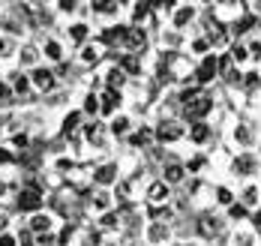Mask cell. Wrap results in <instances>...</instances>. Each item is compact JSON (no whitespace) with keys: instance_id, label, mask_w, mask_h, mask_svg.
<instances>
[{"instance_id":"6da1fadb","label":"cell","mask_w":261,"mask_h":246,"mask_svg":"<svg viewBox=\"0 0 261 246\" xmlns=\"http://www.w3.org/2000/svg\"><path fill=\"white\" fill-rule=\"evenodd\" d=\"M15 207L21 210V213H42L45 210V195L36 189H27V186H21V189L15 192Z\"/></svg>"},{"instance_id":"7a4b0ae2","label":"cell","mask_w":261,"mask_h":246,"mask_svg":"<svg viewBox=\"0 0 261 246\" xmlns=\"http://www.w3.org/2000/svg\"><path fill=\"white\" fill-rule=\"evenodd\" d=\"M93 183H96V189H111V186H117L120 183V168L117 162H102L93 168Z\"/></svg>"},{"instance_id":"3957f363","label":"cell","mask_w":261,"mask_h":246,"mask_svg":"<svg viewBox=\"0 0 261 246\" xmlns=\"http://www.w3.org/2000/svg\"><path fill=\"white\" fill-rule=\"evenodd\" d=\"M30 84H33V90H39V93H51L57 90V72H54L51 66H36L33 72H30Z\"/></svg>"},{"instance_id":"277c9868","label":"cell","mask_w":261,"mask_h":246,"mask_svg":"<svg viewBox=\"0 0 261 246\" xmlns=\"http://www.w3.org/2000/svg\"><path fill=\"white\" fill-rule=\"evenodd\" d=\"M15 60H18V69L21 72H33L36 66H42V51H39V45H33V42H24V45H18V54H15Z\"/></svg>"},{"instance_id":"5b68a950","label":"cell","mask_w":261,"mask_h":246,"mask_svg":"<svg viewBox=\"0 0 261 246\" xmlns=\"http://www.w3.org/2000/svg\"><path fill=\"white\" fill-rule=\"evenodd\" d=\"M87 207H90L96 216L111 213V210H114V192H111V189H96V192H90V198H87Z\"/></svg>"},{"instance_id":"8992f818","label":"cell","mask_w":261,"mask_h":246,"mask_svg":"<svg viewBox=\"0 0 261 246\" xmlns=\"http://www.w3.org/2000/svg\"><path fill=\"white\" fill-rule=\"evenodd\" d=\"M120 102H123V93H117V90H102V93H99V114L111 120L114 114H120Z\"/></svg>"},{"instance_id":"52a82bcc","label":"cell","mask_w":261,"mask_h":246,"mask_svg":"<svg viewBox=\"0 0 261 246\" xmlns=\"http://www.w3.org/2000/svg\"><path fill=\"white\" fill-rule=\"evenodd\" d=\"M153 132H156V141H162V144H174V141H180L186 135V129L180 123H174V120H162Z\"/></svg>"},{"instance_id":"ba28073f","label":"cell","mask_w":261,"mask_h":246,"mask_svg":"<svg viewBox=\"0 0 261 246\" xmlns=\"http://www.w3.org/2000/svg\"><path fill=\"white\" fill-rule=\"evenodd\" d=\"M27 228H30L36 237H42V234H51V231H54V213H51V210L33 213V216L27 219Z\"/></svg>"},{"instance_id":"9c48e42d","label":"cell","mask_w":261,"mask_h":246,"mask_svg":"<svg viewBox=\"0 0 261 246\" xmlns=\"http://www.w3.org/2000/svg\"><path fill=\"white\" fill-rule=\"evenodd\" d=\"M126 78H129V75H126L117 63H111V66L105 69V75H102V84H105V90H117V93H123Z\"/></svg>"},{"instance_id":"30bf717a","label":"cell","mask_w":261,"mask_h":246,"mask_svg":"<svg viewBox=\"0 0 261 246\" xmlns=\"http://www.w3.org/2000/svg\"><path fill=\"white\" fill-rule=\"evenodd\" d=\"M144 198H147L153 207H162V204H168V198H171V186H165L162 180H153V183H147Z\"/></svg>"},{"instance_id":"8fae6325","label":"cell","mask_w":261,"mask_h":246,"mask_svg":"<svg viewBox=\"0 0 261 246\" xmlns=\"http://www.w3.org/2000/svg\"><path fill=\"white\" fill-rule=\"evenodd\" d=\"M39 51H42V57H45L48 63H63V60H66V48H63V42L54 39V36H48V39L39 45Z\"/></svg>"},{"instance_id":"7c38bea8","label":"cell","mask_w":261,"mask_h":246,"mask_svg":"<svg viewBox=\"0 0 261 246\" xmlns=\"http://www.w3.org/2000/svg\"><path fill=\"white\" fill-rule=\"evenodd\" d=\"M6 81H9V87H12L15 96H27V93L33 90V84H30V72H21V69H12V72L6 75Z\"/></svg>"},{"instance_id":"4fadbf2b","label":"cell","mask_w":261,"mask_h":246,"mask_svg":"<svg viewBox=\"0 0 261 246\" xmlns=\"http://www.w3.org/2000/svg\"><path fill=\"white\" fill-rule=\"evenodd\" d=\"M105 54V45L102 42H87V45H81L79 48V63L81 66H93V63H99Z\"/></svg>"},{"instance_id":"5bb4252c","label":"cell","mask_w":261,"mask_h":246,"mask_svg":"<svg viewBox=\"0 0 261 246\" xmlns=\"http://www.w3.org/2000/svg\"><path fill=\"white\" fill-rule=\"evenodd\" d=\"M132 132V120H129V114H114L111 120H108V135L111 138H129Z\"/></svg>"},{"instance_id":"9a60e30c","label":"cell","mask_w":261,"mask_h":246,"mask_svg":"<svg viewBox=\"0 0 261 246\" xmlns=\"http://www.w3.org/2000/svg\"><path fill=\"white\" fill-rule=\"evenodd\" d=\"M123 45L129 48V54H141V51H144V45H147V33H144V28H129V30H126Z\"/></svg>"},{"instance_id":"2e32d148","label":"cell","mask_w":261,"mask_h":246,"mask_svg":"<svg viewBox=\"0 0 261 246\" xmlns=\"http://www.w3.org/2000/svg\"><path fill=\"white\" fill-rule=\"evenodd\" d=\"M183 174H186V168H183L180 162H174V159H168V162L162 165V177H159V180H162L165 186H177L183 180Z\"/></svg>"},{"instance_id":"e0dca14e","label":"cell","mask_w":261,"mask_h":246,"mask_svg":"<svg viewBox=\"0 0 261 246\" xmlns=\"http://www.w3.org/2000/svg\"><path fill=\"white\" fill-rule=\"evenodd\" d=\"M210 108H213V99L201 93L195 102H189V105H186V117H189V120H195V123H201V117H204Z\"/></svg>"},{"instance_id":"ac0fdd59","label":"cell","mask_w":261,"mask_h":246,"mask_svg":"<svg viewBox=\"0 0 261 246\" xmlns=\"http://www.w3.org/2000/svg\"><path fill=\"white\" fill-rule=\"evenodd\" d=\"M216 72H219V60H216V54H207L204 60H201V66H198L195 78H198V84H210Z\"/></svg>"},{"instance_id":"d6986e66","label":"cell","mask_w":261,"mask_h":246,"mask_svg":"<svg viewBox=\"0 0 261 246\" xmlns=\"http://www.w3.org/2000/svg\"><path fill=\"white\" fill-rule=\"evenodd\" d=\"M165 240H168V225H165L162 219L147 222V243L150 246H162Z\"/></svg>"},{"instance_id":"ffe728a7","label":"cell","mask_w":261,"mask_h":246,"mask_svg":"<svg viewBox=\"0 0 261 246\" xmlns=\"http://www.w3.org/2000/svg\"><path fill=\"white\" fill-rule=\"evenodd\" d=\"M66 36H69V42H72V45H87V42H90V28H87V24H84V21H72V24H69V28H66Z\"/></svg>"},{"instance_id":"44dd1931","label":"cell","mask_w":261,"mask_h":246,"mask_svg":"<svg viewBox=\"0 0 261 246\" xmlns=\"http://www.w3.org/2000/svg\"><path fill=\"white\" fill-rule=\"evenodd\" d=\"M81 114H84L87 120H99V93H96V90L84 93V102H81Z\"/></svg>"},{"instance_id":"7402d4cb","label":"cell","mask_w":261,"mask_h":246,"mask_svg":"<svg viewBox=\"0 0 261 246\" xmlns=\"http://www.w3.org/2000/svg\"><path fill=\"white\" fill-rule=\"evenodd\" d=\"M198 231H201L204 237H216V234L222 231V219L213 216V213H204V216L198 219Z\"/></svg>"},{"instance_id":"603a6c76","label":"cell","mask_w":261,"mask_h":246,"mask_svg":"<svg viewBox=\"0 0 261 246\" xmlns=\"http://www.w3.org/2000/svg\"><path fill=\"white\" fill-rule=\"evenodd\" d=\"M153 138H156L153 126H138V129H132V132H129V144H132V147H147Z\"/></svg>"},{"instance_id":"cb8c5ba5","label":"cell","mask_w":261,"mask_h":246,"mask_svg":"<svg viewBox=\"0 0 261 246\" xmlns=\"http://www.w3.org/2000/svg\"><path fill=\"white\" fill-rule=\"evenodd\" d=\"M117 66L126 72V75H141V54H120V60H117Z\"/></svg>"},{"instance_id":"d4e9b609","label":"cell","mask_w":261,"mask_h":246,"mask_svg":"<svg viewBox=\"0 0 261 246\" xmlns=\"http://www.w3.org/2000/svg\"><path fill=\"white\" fill-rule=\"evenodd\" d=\"M153 12V6L150 3H132V24L129 28H141L144 24V18Z\"/></svg>"},{"instance_id":"484cf974","label":"cell","mask_w":261,"mask_h":246,"mask_svg":"<svg viewBox=\"0 0 261 246\" xmlns=\"http://www.w3.org/2000/svg\"><path fill=\"white\" fill-rule=\"evenodd\" d=\"M18 54V42H15V36H9V33H0V60H6V57Z\"/></svg>"},{"instance_id":"4316f807","label":"cell","mask_w":261,"mask_h":246,"mask_svg":"<svg viewBox=\"0 0 261 246\" xmlns=\"http://www.w3.org/2000/svg\"><path fill=\"white\" fill-rule=\"evenodd\" d=\"M192 15H195L192 6H177V9H174V28H186V24L192 21Z\"/></svg>"},{"instance_id":"83f0119b","label":"cell","mask_w":261,"mask_h":246,"mask_svg":"<svg viewBox=\"0 0 261 246\" xmlns=\"http://www.w3.org/2000/svg\"><path fill=\"white\" fill-rule=\"evenodd\" d=\"M114 228H120V213H117V210L99 216V231H114Z\"/></svg>"},{"instance_id":"f1b7e54d","label":"cell","mask_w":261,"mask_h":246,"mask_svg":"<svg viewBox=\"0 0 261 246\" xmlns=\"http://www.w3.org/2000/svg\"><path fill=\"white\" fill-rule=\"evenodd\" d=\"M9 141H12V147H15V150H21V153H24L27 147H30V135H27L24 129L12 132V135H9Z\"/></svg>"},{"instance_id":"f546056e","label":"cell","mask_w":261,"mask_h":246,"mask_svg":"<svg viewBox=\"0 0 261 246\" xmlns=\"http://www.w3.org/2000/svg\"><path fill=\"white\" fill-rule=\"evenodd\" d=\"M207 135H210L207 123H192V129H189V138H192L195 144H201V141H207Z\"/></svg>"},{"instance_id":"4dcf8cb0","label":"cell","mask_w":261,"mask_h":246,"mask_svg":"<svg viewBox=\"0 0 261 246\" xmlns=\"http://www.w3.org/2000/svg\"><path fill=\"white\" fill-rule=\"evenodd\" d=\"M12 99H15V93H12L9 81H6V78H0V105H9Z\"/></svg>"},{"instance_id":"1f68e13d","label":"cell","mask_w":261,"mask_h":246,"mask_svg":"<svg viewBox=\"0 0 261 246\" xmlns=\"http://www.w3.org/2000/svg\"><path fill=\"white\" fill-rule=\"evenodd\" d=\"M252 168H255V159H252V156H240V159L234 162V171H237V174H249Z\"/></svg>"},{"instance_id":"d6a6232c","label":"cell","mask_w":261,"mask_h":246,"mask_svg":"<svg viewBox=\"0 0 261 246\" xmlns=\"http://www.w3.org/2000/svg\"><path fill=\"white\" fill-rule=\"evenodd\" d=\"M15 234H18V246H36V234H33L27 225L21 228V231H15Z\"/></svg>"},{"instance_id":"836d02e7","label":"cell","mask_w":261,"mask_h":246,"mask_svg":"<svg viewBox=\"0 0 261 246\" xmlns=\"http://www.w3.org/2000/svg\"><path fill=\"white\" fill-rule=\"evenodd\" d=\"M54 168H57V171H72V168H75V159H72V156H57V159H54Z\"/></svg>"},{"instance_id":"e575fe53","label":"cell","mask_w":261,"mask_h":246,"mask_svg":"<svg viewBox=\"0 0 261 246\" xmlns=\"http://www.w3.org/2000/svg\"><path fill=\"white\" fill-rule=\"evenodd\" d=\"M0 246H18V234L15 231H3L0 234Z\"/></svg>"},{"instance_id":"d590c367","label":"cell","mask_w":261,"mask_h":246,"mask_svg":"<svg viewBox=\"0 0 261 246\" xmlns=\"http://www.w3.org/2000/svg\"><path fill=\"white\" fill-rule=\"evenodd\" d=\"M36 246H60L57 243V234H42V237H36Z\"/></svg>"},{"instance_id":"8d00e7d4","label":"cell","mask_w":261,"mask_h":246,"mask_svg":"<svg viewBox=\"0 0 261 246\" xmlns=\"http://www.w3.org/2000/svg\"><path fill=\"white\" fill-rule=\"evenodd\" d=\"M9 162H15V153L9 147H0V165H9Z\"/></svg>"},{"instance_id":"74e56055","label":"cell","mask_w":261,"mask_h":246,"mask_svg":"<svg viewBox=\"0 0 261 246\" xmlns=\"http://www.w3.org/2000/svg\"><path fill=\"white\" fill-rule=\"evenodd\" d=\"M75 6H81V3H75V0H60V3H57L60 12H75Z\"/></svg>"},{"instance_id":"f35d334b","label":"cell","mask_w":261,"mask_h":246,"mask_svg":"<svg viewBox=\"0 0 261 246\" xmlns=\"http://www.w3.org/2000/svg\"><path fill=\"white\" fill-rule=\"evenodd\" d=\"M246 57H249V51H246V48H234V51H231V60H237V63H243Z\"/></svg>"},{"instance_id":"ab89813d","label":"cell","mask_w":261,"mask_h":246,"mask_svg":"<svg viewBox=\"0 0 261 246\" xmlns=\"http://www.w3.org/2000/svg\"><path fill=\"white\" fill-rule=\"evenodd\" d=\"M252 24H255V18H252V15H246V18H243V21L237 24V33H243V30H246V28H252Z\"/></svg>"},{"instance_id":"60d3db41","label":"cell","mask_w":261,"mask_h":246,"mask_svg":"<svg viewBox=\"0 0 261 246\" xmlns=\"http://www.w3.org/2000/svg\"><path fill=\"white\" fill-rule=\"evenodd\" d=\"M216 198H219V204H231V192L228 189H219L216 192Z\"/></svg>"},{"instance_id":"b9f144b4","label":"cell","mask_w":261,"mask_h":246,"mask_svg":"<svg viewBox=\"0 0 261 246\" xmlns=\"http://www.w3.org/2000/svg\"><path fill=\"white\" fill-rule=\"evenodd\" d=\"M192 51H198V54L207 51V39H195V42H192Z\"/></svg>"},{"instance_id":"7bdbcfd3","label":"cell","mask_w":261,"mask_h":246,"mask_svg":"<svg viewBox=\"0 0 261 246\" xmlns=\"http://www.w3.org/2000/svg\"><path fill=\"white\" fill-rule=\"evenodd\" d=\"M246 204H255L258 201V189H246V198H243Z\"/></svg>"},{"instance_id":"ee69618b","label":"cell","mask_w":261,"mask_h":246,"mask_svg":"<svg viewBox=\"0 0 261 246\" xmlns=\"http://www.w3.org/2000/svg\"><path fill=\"white\" fill-rule=\"evenodd\" d=\"M231 216H234V219L246 216V207H240V204H231Z\"/></svg>"},{"instance_id":"f6af8a7d","label":"cell","mask_w":261,"mask_h":246,"mask_svg":"<svg viewBox=\"0 0 261 246\" xmlns=\"http://www.w3.org/2000/svg\"><path fill=\"white\" fill-rule=\"evenodd\" d=\"M234 135H237V141H243V144H246V141H249V129H243V126H240Z\"/></svg>"},{"instance_id":"bcb514c9","label":"cell","mask_w":261,"mask_h":246,"mask_svg":"<svg viewBox=\"0 0 261 246\" xmlns=\"http://www.w3.org/2000/svg\"><path fill=\"white\" fill-rule=\"evenodd\" d=\"M3 231H9V216H6V213H0V234H3Z\"/></svg>"},{"instance_id":"7dc6e473","label":"cell","mask_w":261,"mask_h":246,"mask_svg":"<svg viewBox=\"0 0 261 246\" xmlns=\"http://www.w3.org/2000/svg\"><path fill=\"white\" fill-rule=\"evenodd\" d=\"M201 162H204L201 156H198V159H192V162H189V171H198V168H201Z\"/></svg>"},{"instance_id":"c3c4849f","label":"cell","mask_w":261,"mask_h":246,"mask_svg":"<svg viewBox=\"0 0 261 246\" xmlns=\"http://www.w3.org/2000/svg\"><path fill=\"white\" fill-rule=\"evenodd\" d=\"M255 81H258V75L252 72V75H246V81H243V84H246V87H252V84H255Z\"/></svg>"},{"instance_id":"681fc988","label":"cell","mask_w":261,"mask_h":246,"mask_svg":"<svg viewBox=\"0 0 261 246\" xmlns=\"http://www.w3.org/2000/svg\"><path fill=\"white\" fill-rule=\"evenodd\" d=\"M102 246H117V243H102Z\"/></svg>"}]
</instances>
